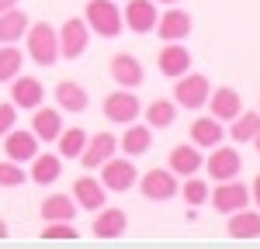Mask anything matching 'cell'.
<instances>
[{"mask_svg": "<svg viewBox=\"0 0 260 249\" xmlns=\"http://www.w3.org/2000/svg\"><path fill=\"white\" fill-rule=\"evenodd\" d=\"M24 42H28V59L35 62V66H42V69L56 66V59H59V35H56V28L49 21L28 24Z\"/></svg>", "mask_w": 260, "mask_h": 249, "instance_id": "cell-1", "label": "cell"}, {"mask_svg": "<svg viewBox=\"0 0 260 249\" xmlns=\"http://www.w3.org/2000/svg\"><path fill=\"white\" fill-rule=\"evenodd\" d=\"M83 21L90 28V35H101V38H118L125 21H121V7L115 0H90L83 7Z\"/></svg>", "mask_w": 260, "mask_h": 249, "instance_id": "cell-2", "label": "cell"}, {"mask_svg": "<svg viewBox=\"0 0 260 249\" xmlns=\"http://www.w3.org/2000/svg\"><path fill=\"white\" fill-rule=\"evenodd\" d=\"M208 94H212V83H208V76L205 73H184V76H177V83H174V101H177V107H187V111H198V107H205L208 104Z\"/></svg>", "mask_w": 260, "mask_h": 249, "instance_id": "cell-3", "label": "cell"}, {"mask_svg": "<svg viewBox=\"0 0 260 249\" xmlns=\"http://www.w3.org/2000/svg\"><path fill=\"white\" fill-rule=\"evenodd\" d=\"M98 170H101L104 190H115V194L132 190V184L139 180V170H136V163H132V156H111V159H104Z\"/></svg>", "mask_w": 260, "mask_h": 249, "instance_id": "cell-4", "label": "cell"}, {"mask_svg": "<svg viewBox=\"0 0 260 249\" xmlns=\"http://www.w3.org/2000/svg\"><path fill=\"white\" fill-rule=\"evenodd\" d=\"M177 173H170V170H163V166H153V170H146L139 173V190L146 201H170V197H177Z\"/></svg>", "mask_w": 260, "mask_h": 249, "instance_id": "cell-5", "label": "cell"}, {"mask_svg": "<svg viewBox=\"0 0 260 249\" xmlns=\"http://www.w3.org/2000/svg\"><path fill=\"white\" fill-rule=\"evenodd\" d=\"M56 35H59V59H70V62H77L90 45V28H87L83 18H70Z\"/></svg>", "mask_w": 260, "mask_h": 249, "instance_id": "cell-6", "label": "cell"}, {"mask_svg": "<svg viewBox=\"0 0 260 249\" xmlns=\"http://www.w3.org/2000/svg\"><path fill=\"white\" fill-rule=\"evenodd\" d=\"M139 114H142L139 97H136L132 90H125V87L104 97V118H108V121H115V124H132Z\"/></svg>", "mask_w": 260, "mask_h": 249, "instance_id": "cell-7", "label": "cell"}, {"mask_svg": "<svg viewBox=\"0 0 260 249\" xmlns=\"http://www.w3.org/2000/svg\"><path fill=\"white\" fill-rule=\"evenodd\" d=\"M201 170H208V177L212 180H236L240 177V170H243V159H240V152L233 149V145H215V152L201 163Z\"/></svg>", "mask_w": 260, "mask_h": 249, "instance_id": "cell-8", "label": "cell"}, {"mask_svg": "<svg viewBox=\"0 0 260 249\" xmlns=\"http://www.w3.org/2000/svg\"><path fill=\"white\" fill-rule=\"evenodd\" d=\"M156 4L153 0H128L125 4V11H121V21H125V28H132L136 35H149L153 28H156Z\"/></svg>", "mask_w": 260, "mask_h": 249, "instance_id": "cell-9", "label": "cell"}, {"mask_svg": "<svg viewBox=\"0 0 260 249\" xmlns=\"http://www.w3.org/2000/svg\"><path fill=\"white\" fill-rule=\"evenodd\" d=\"M125 228H128V215H125L121 208H108V204H104V208L94 211L90 232H94L98 239H121Z\"/></svg>", "mask_w": 260, "mask_h": 249, "instance_id": "cell-10", "label": "cell"}, {"mask_svg": "<svg viewBox=\"0 0 260 249\" xmlns=\"http://www.w3.org/2000/svg\"><path fill=\"white\" fill-rule=\"evenodd\" d=\"M208 197L215 201V211L219 215H233V211H240V208H250V190L236 180H222L215 187V194L208 190Z\"/></svg>", "mask_w": 260, "mask_h": 249, "instance_id": "cell-11", "label": "cell"}, {"mask_svg": "<svg viewBox=\"0 0 260 249\" xmlns=\"http://www.w3.org/2000/svg\"><path fill=\"white\" fill-rule=\"evenodd\" d=\"M108 69H111V80L118 83V87H125V90H136V87H142V80H146V69H142V62L136 59L132 52H118Z\"/></svg>", "mask_w": 260, "mask_h": 249, "instance_id": "cell-12", "label": "cell"}, {"mask_svg": "<svg viewBox=\"0 0 260 249\" xmlns=\"http://www.w3.org/2000/svg\"><path fill=\"white\" fill-rule=\"evenodd\" d=\"M118 152V139L111 135V132H98V135H87V145H83L80 152V163L87 170H98L104 159H111Z\"/></svg>", "mask_w": 260, "mask_h": 249, "instance_id": "cell-13", "label": "cell"}, {"mask_svg": "<svg viewBox=\"0 0 260 249\" xmlns=\"http://www.w3.org/2000/svg\"><path fill=\"white\" fill-rule=\"evenodd\" d=\"M156 28H160V38L163 42H180V38H187V35H191L194 21H191V14H187L184 7L170 4V11L156 18Z\"/></svg>", "mask_w": 260, "mask_h": 249, "instance_id": "cell-14", "label": "cell"}, {"mask_svg": "<svg viewBox=\"0 0 260 249\" xmlns=\"http://www.w3.org/2000/svg\"><path fill=\"white\" fill-rule=\"evenodd\" d=\"M156 66H160L163 76L177 80V76H184V73L191 69V52H187L180 42H167L160 52H156Z\"/></svg>", "mask_w": 260, "mask_h": 249, "instance_id": "cell-15", "label": "cell"}, {"mask_svg": "<svg viewBox=\"0 0 260 249\" xmlns=\"http://www.w3.org/2000/svg\"><path fill=\"white\" fill-rule=\"evenodd\" d=\"M42 97H45V87H42V80H35V76H14L11 80V104L14 107H21V111H35L42 104Z\"/></svg>", "mask_w": 260, "mask_h": 249, "instance_id": "cell-16", "label": "cell"}, {"mask_svg": "<svg viewBox=\"0 0 260 249\" xmlns=\"http://www.w3.org/2000/svg\"><path fill=\"white\" fill-rule=\"evenodd\" d=\"M4 152H7V159H14V163H31V156L39 152V139H35V132L11 128V132L4 135Z\"/></svg>", "mask_w": 260, "mask_h": 249, "instance_id": "cell-17", "label": "cell"}, {"mask_svg": "<svg viewBox=\"0 0 260 249\" xmlns=\"http://www.w3.org/2000/svg\"><path fill=\"white\" fill-rule=\"evenodd\" d=\"M201 163H205V156L198 152V145H194V142H191V145L180 142V145L170 149V166H167V170L177 173L180 180H184V177H194V173L201 170Z\"/></svg>", "mask_w": 260, "mask_h": 249, "instance_id": "cell-18", "label": "cell"}, {"mask_svg": "<svg viewBox=\"0 0 260 249\" xmlns=\"http://www.w3.org/2000/svg\"><path fill=\"white\" fill-rule=\"evenodd\" d=\"M31 184H42V187H49V184H56L62 177V156L59 152H35L31 156Z\"/></svg>", "mask_w": 260, "mask_h": 249, "instance_id": "cell-19", "label": "cell"}, {"mask_svg": "<svg viewBox=\"0 0 260 249\" xmlns=\"http://www.w3.org/2000/svg\"><path fill=\"white\" fill-rule=\"evenodd\" d=\"M208 111H212V118H219V121H233L243 111V97L233 87H219L215 94H208Z\"/></svg>", "mask_w": 260, "mask_h": 249, "instance_id": "cell-20", "label": "cell"}, {"mask_svg": "<svg viewBox=\"0 0 260 249\" xmlns=\"http://www.w3.org/2000/svg\"><path fill=\"white\" fill-rule=\"evenodd\" d=\"M31 132H35V139L39 142H56L62 132V114L59 107H35V118H31Z\"/></svg>", "mask_w": 260, "mask_h": 249, "instance_id": "cell-21", "label": "cell"}, {"mask_svg": "<svg viewBox=\"0 0 260 249\" xmlns=\"http://www.w3.org/2000/svg\"><path fill=\"white\" fill-rule=\"evenodd\" d=\"M73 197H77V208L98 211V208H104V184L94 180L90 173H83V177L73 180Z\"/></svg>", "mask_w": 260, "mask_h": 249, "instance_id": "cell-22", "label": "cell"}, {"mask_svg": "<svg viewBox=\"0 0 260 249\" xmlns=\"http://www.w3.org/2000/svg\"><path fill=\"white\" fill-rule=\"evenodd\" d=\"M225 232L233 239H260V211H250V208L233 211L225 222Z\"/></svg>", "mask_w": 260, "mask_h": 249, "instance_id": "cell-23", "label": "cell"}, {"mask_svg": "<svg viewBox=\"0 0 260 249\" xmlns=\"http://www.w3.org/2000/svg\"><path fill=\"white\" fill-rule=\"evenodd\" d=\"M39 211H42V222H73L77 218V201L70 194H49Z\"/></svg>", "mask_w": 260, "mask_h": 249, "instance_id": "cell-24", "label": "cell"}, {"mask_svg": "<svg viewBox=\"0 0 260 249\" xmlns=\"http://www.w3.org/2000/svg\"><path fill=\"white\" fill-rule=\"evenodd\" d=\"M56 104H59V111L80 114V111H87L90 97H87V90L77 80H62V83H56Z\"/></svg>", "mask_w": 260, "mask_h": 249, "instance_id": "cell-25", "label": "cell"}, {"mask_svg": "<svg viewBox=\"0 0 260 249\" xmlns=\"http://www.w3.org/2000/svg\"><path fill=\"white\" fill-rule=\"evenodd\" d=\"M222 135H225V128L219 124V118H194L191 121V142L198 145V149H215L222 142Z\"/></svg>", "mask_w": 260, "mask_h": 249, "instance_id": "cell-26", "label": "cell"}, {"mask_svg": "<svg viewBox=\"0 0 260 249\" xmlns=\"http://www.w3.org/2000/svg\"><path fill=\"white\" fill-rule=\"evenodd\" d=\"M149 145H153V128H149V124H136V121L128 124L125 135L118 139V149H121V152H128L132 159L142 156V152H149Z\"/></svg>", "mask_w": 260, "mask_h": 249, "instance_id": "cell-27", "label": "cell"}, {"mask_svg": "<svg viewBox=\"0 0 260 249\" xmlns=\"http://www.w3.org/2000/svg\"><path fill=\"white\" fill-rule=\"evenodd\" d=\"M28 14L18 11V7H11V11H4L0 14V42L7 45V42H21L24 38V31H28Z\"/></svg>", "mask_w": 260, "mask_h": 249, "instance_id": "cell-28", "label": "cell"}, {"mask_svg": "<svg viewBox=\"0 0 260 249\" xmlns=\"http://www.w3.org/2000/svg\"><path fill=\"white\" fill-rule=\"evenodd\" d=\"M174 121H177V101L156 97V101L146 107V124L149 128H170Z\"/></svg>", "mask_w": 260, "mask_h": 249, "instance_id": "cell-29", "label": "cell"}, {"mask_svg": "<svg viewBox=\"0 0 260 249\" xmlns=\"http://www.w3.org/2000/svg\"><path fill=\"white\" fill-rule=\"evenodd\" d=\"M257 132H260V111H240L233 118V124H229L233 142H253Z\"/></svg>", "mask_w": 260, "mask_h": 249, "instance_id": "cell-30", "label": "cell"}, {"mask_svg": "<svg viewBox=\"0 0 260 249\" xmlns=\"http://www.w3.org/2000/svg\"><path fill=\"white\" fill-rule=\"evenodd\" d=\"M56 145H59V156L62 159H80V152H83V145H87V132L83 128H62L59 132V139H56Z\"/></svg>", "mask_w": 260, "mask_h": 249, "instance_id": "cell-31", "label": "cell"}, {"mask_svg": "<svg viewBox=\"0 0 260 249\" xmlns=\"http://www.w3.org/2000/svg\"><path fill=\"white\" fill-rule=\"evenodd\" d=\"M21 66H24V52L18 45H11V42L0 45V83H11L21 73Z\"/></svg>", "mask_w": 260, "mask_h": 249, "instance_id": "cell-32", "label": "cell"}, {"mask_svg": "<svg viewBox=\"0 0 260 249\" xmlns=\"http://www.w3.org/2000/svg\"><path fill=\"white\" fill-rule=\"evenodd\" d=\"M180 194H184V201L191 208H201L208 201V184L205 180H194V177H184V187H177Z\"/></svg>", "mask_w": 260, "mask_h": 249, "instance_id": "cell-33", "label": "cell"}, {"mask_svg": "<svg viewBox=\"0 0 260 249\" xmlns=\"http://www.w3.org/2000/svg\"><path fill=\"white\" fill-rule=\"evenodd\" d=\"M24 180H28V173L21 170V163H14V159L0 163V187H21Z\"/></svg>", "mask_w": 260, "mask_h": 249, "instance_id": "cell-34", "label": "cell"}, {"mask_svg": "<svg viewBox=\"0 0 260 249\" xmlns=\"http://www.w3.org/2000/svg\"><path fill=\"white\" fill-rule=\"evenodd\" d=\"M42 239H45V242H49V239H77V228H73V222H45Z\"/></svg>", "mask_w": 260, "mask_h": 249, "instance_id": "cell-35", "label": "cell"}, {"mask_svg": "<svg viewBox=\"0 0 260 249\" xmlns=\"http://www.w3.org/2000/svg\"><path fill=\"white\" fill-rule=\"evenodd\" d=\"M14 124H18V107H14L11 101L0 104V139H4V135L14 128Z\"/></svg>", "mask_w": 260, "mask_h": 249, "instance_id": "cell-36", "label": "cell"}, {"mask_svg": "<svg viewBox=\"0 0 260 249\" xmlns=\"http://www.w3.org/2000/svg\"><path fill=\"white\" fill-rule=\"evenodd\" d=\"M250 201H257V208H260V177L253 180V190H250Z\"/></svg>", "mask_w": 260, "mask_h": 249, "instance_id": "cell-37", "label": "cell"}, {"mask_svg": "<svg viewBox=\"0 0 260 249\" xmlns=\"http://www.w3.org/2000/svg\"><path fill=\"white\" fill-rule=\"evenodd\" d=\"M11 7H18V0H0V14H4V11H11Z\"/></svg>", "mask_w": 260, "mask_h": 249, "instance_id": "cell-38", "label": "cell"}, {"mask_svg": "<svg viewBox=\"0 0 260 249\" xmlns=\"http://www.w3.org/2000/svg\"><path fill=\"white\" fill-rule=\"evenodd\" d=\"M0 239H7V222L0 218Z\"/></svg>", "mask_w": 260, "mask_h": 249, "instance_id": "cell-39", "label": "cell"}, {"mask_svg": "<svg viewBox=\"0 0 260 249\" xmlns=\"http://www.w3.org/2000/svg\"><path fill=\"white\" fill-rule=\"evenodd\" d=\"M253 149H257V156H260V132L253 135Z\"/></svg>", "mask_w": 260, "mask_h": 249, "instance_id": "cell-40", "label": "cell"}, {"mask_svg": "<svg viewBox=\"0 0 260 249\" xmlns=\"http://www.w3.org/2000/svg\"><path fill=\"white\" fill-rule=\"evenodd\" d=\"M153 4H180V0H153Z\"/></svg>", "mask_w": 260, "mask_h": 249, "instance_id": "cell-41", "label": "cell"}]
</instances>
